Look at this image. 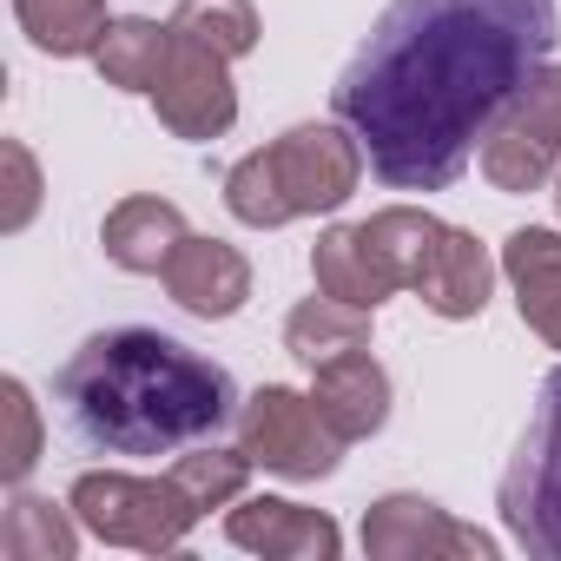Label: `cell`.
Instances as JSON below:
<instances>
[{
  "label": "cell",
  "instance_id": "obj_24",
  "mask_svg": "<svg viewBox=\"0 0 561 561\" xmlns=\"http://www.w3.org/2000/svg\"><path fill=\"white\" fill-rule=\"evenodd\" d=\"M0 165H8V205H0V231H27L41 211V165L21 139H0Z\"/></svg>",
  "mask_w": 561,
  "mask_h": 561
},
{
  "label": "cell",
  "instance_id": "obj_4",
  "mask_svg": "<svg viewBox=\"0 0 561 561\" xmlns=\"http://www.w3.org/2000/svg\"><path fill=\"white\" fill-rule=\"evenodd\" d=\"M495 508H502V528L522 554L561 561V364L541 377L535 416L502 469Z\"/></svg>",
  "mask_w": 561,
  "mask_h": 561
},
{
  "label": "cell",
  "instance_id": "obj_3",
  "mask_svg": "<svg viewBox=\"0 0 561 561\" xmlns=\"http://www.w3.org/2000/svg\"><path fill=\"white\" fill-rule=\"evenodd\" d=\"M364 165H370L364 139L344 119H311V126H291L271 146L244 152L225 172V211L251 231H277L311 211H337L364 185Z\"/></svg>",
  "mask_w": 561,
  "mask_h": 561
},
{
  "label": "cell",
  "instance_id": "obj_9",
  "mask_svg": "<svg viewBox=\"0 0 561 561\" xmlns=\"http://www.w3.org/2000/svg\"><path fill=\"white\" fill-rule=\"evenodd\" d=\"M364 554L370 561H495V541L482 528L449 522V508H436L430 495H377L364 508Z\"/></svg>",
  "mask_w": 561,
  "mask_h": 561
},
{
  "label": "cell",
  "instance_id": "obj_22",
  "mask_svg": "<svg viewBox=\"0 0 561 561\" xmlns=\"http://www.w3.org/2000/svg\"><path fill=\"white\" fill-rule=\"evenodd\" d=\"M172 27H179L185 41H198V47L225 54V60H244V54L257 47V34H264L251 0H179Z\"/></svg>",
  "mask_w": 561,
  "mask_h": 561
},
{
  "label": "cell",
  "instance_id": "obj_23",
  "mask_svg": "<svg viewBox=\"0 0 561 561\" xmlns=\"http://www.w3.org/2000/svg\"><path fill=\"white\" fill-rule=\"evenodd\" d=\"M0 423H8V436H0V476L8 482H27L41 449H47V423H41V403L21 377L0 383Z\"/></svg>",
  "mask_w": 561,
  "mask_h": 561
},
{
  "label": "cell",
  "instance_id": "obj_21",
  "mask_svg": "<svg viewBox=\"0 0 561 561\" xmlns=\"http://www.w3.org/2000/svg\"><path fill=\"white\" fill-rule=\"evenodd\" d=\"M251 456L244 449H218V443H192V449H179V462H172V482L198 502V515H211V508H231L238 495H244V482H251Z\"/></svg>",
  "mask_w": 561,
  "mask_h": 561
},
{
  "label": "cell",
  "instance_id": "obj_18",
  "mask_svg": "<svg viewBox=\"0 0 561 561\" xmlns=\"http://www.w3.org/2000/svg\"><path fill=\"white\" fill-rule=\"evenodd\" d=\"M285 351H291L305 370H318V364H331V357H344V351H370V311L318 291V298H305V305L285 318Z\"/></svg>",
  "mask_w": 561,
  "mask_h": 561
},
{
  "label": "cell",
  "instance_id": "obj_8",
  "mask_svg": "<svg viewBox=\"0 0 561 561\" xmlns=\"http://www.w3.org/2000/svg\"><path fill=\"white\" fill-rule=\"evenodd\" d=\"M152 106H159V126H165L172 139H192V146L225 139L231 119H238L231 60L211 54V47H198V41H185V34L172 27V54H165V67H159Z\"/></svg>",
  "mask_w": 561,
  "mask_h": 561
},
{
  "label": "cell",
  "instance_id": "obj_5",
  "mask_svg": "<svg viewBox=\"0 0 561 561\" xmlns=\"http://www.w3.org/2000/svg\"><path fill=\"white\" fill-rule=\"evenodd\" d=\"M67 502H73V515H80L87 535H100V541H113V548H139V554H165V548H179V541L205 522L198 502L172 482V469H165V476L87 469Z\"/></svg>",
  "mask_w": 561,
  "mask_h": 561
},
{
  "label": "cell",
  "instance_id": "obj_7",
  "mask_svg": "<svg viewBox=\"0 0 561 561\" xmlns=\"http://www.w3.org/2000/svg\"><path fill=\"white\" fill-rule=\"evenodd\" d=\"M561 172V67L548 60L482 139V179L495 192H541Z\"/></svg>",
  "mask_w": 561,
  "mask_h": 561
},
{
  "label": "cell",
  "instance_id": "obj_1",
  "mask_svg": "<svg viewBox=\"0 0 561 561\" xmlns=\"http://www.w3.org/2000/svg\"><path fill=\"white\" fill-rule=\"evenodd\" d=\"M554 41V0H390L331 106L390 192H449Z\"/></svg>",
  "mask_w": 561,
  "mask_h": 561
},
{
  "label": "cell",
  "instance_id": "obj_16",
  "mask_svg": "<svg viewBox=\"0 0 561 561\" xmlns=\"http://www.w3.org/2000/svg\"><path fill=\"white\" fill-rule=\"evenodd\" d=\"M185 238H192V231H185V211H179L172 198H159V192L119 198V205L106 211V225H100L106 257H113L119 271H133V277H159Z\"/></svg>",
  "mask_w": 561,
  "mask_h": 561
},
{
  "label": "cell",
  "instance_id": "obj_2",
  "mask_svg": "<svg viewBox=\"0 0 561 561\" xmlns=\"http://www.w3.org/2000/svg\"><path fill=\"white\" fill-rule=\"evenodd\" d=\"M54 397L73 436L100 456H179L192 443H211L225 423H238L244 403L225 364L146 324L87 337L60 364Z\"/></svg>",
  "mask_w": 561,
  "mask_h": 561
},
{
  "label": "cell",
  "instance_id": "obj_13",
  "mask_svg": "<svg viewBox=\"0 0 561 561\" xmlns=\"http://www.w3.org/2000/svg\"><path fill=\"white\" fill-rule=\"evenodd\" d=\"M502 277L515 291V311L522 324L561 351V231L554 225H522L502 238Z\"/></svg>",
  "mask_w": 561,
  "mask_h": 561
},
{
  "label": "cell",
  "instance_id": "obj_10",
  "mask_svg": "<svg viewBox=\"0 0 561 561\" xmlns=\"http://www.w3.org/2000/svg\"><path fill=\"white\" fill-rule=\"evenodd\" d=\"M225 541L264 561H337L344 528L324 508H305L285 495H238L225 508Z\"/></svg>",
  "mask_w": 561,
  "mask_h": 561
},
{
  "label": "cell",
  "instance_id": "obj_12",
  "mask_svg": "<svg viewBox=\"0 0 561 561\" xmlns=\"http://www.w3.org/2000/svg\"><path fill=\"white\" fill-rule=\"evenodd\" d=\"M410 291H416L436 318L469 324V318H482V311H489V291H495V257H489V244H482L476 231L443 225Z\"/></svg>",
  "mask_w": 561,
  "mask_h": 561
},
{
  "label": "cell",
  "instance_id": "obj_15",
  "mask_svg": "<svg viewBox=\"0 0 561 561\" xmlns=\"http://www.w3.org/2000/svg\"><path fill=\"white\" fill-rule=\"evenodd\" d=\"M311 403L324 410V423L344 443H364L390 423V377L370 351H344V357L311 370Z\"/></svg>",
  "mask_w": 561,
  "mask_h": 561
},
{
  "label": "cell",
  "instance_id": "obj_20",
  "mask_svg": "<svg viewBox=\"0 0 561 561\" xmlns=\"http://www.w3.org/2000/svg\"><path fill=\"white\" fill-rule=\"evenodd\" d=\"M14 21H21V34H27L41 54H54V60L93 54V47L106 41V27H113L106 0H14Z\"/></svg>",
  "mask_w": 561,
  "mask_h": 561
},
{
  "label": "cell",
  "instance_id": "obj_19",
  "mask_svg": "<svg viewBox=\"0 0 561 561\" xmlns=\"http://www.w3.org/2000/svg\"><path fill=\"white\" fill-rule=\"evenodd\" d=\"M165 54H172V21L159 27V21H146V14H126V21H113L106 41L93 47V67H100V80L119 87V93H152Z\"/></svg>",
  "mask_w": 561,
  "mask_h": 561
},
{
  "label": "cell",
  "instance_id": "obj_25",
  "mask_svg": "<svg viewBox=\"0 0 561 561\" xmlns=\"http://www.w3.org/2000/svg\"><path fill=\"white\" fill-rule=\"evenodd\" d=\"M554 205H561V179H554Z\"/></svg>",
  "mask_w": 561,
  "mask_h": 561
},
{
  "label": "cell",
  "instance_id": "obj_14",
  "mask_svg": "<svg viewBox=\"0 0 561 561\" xmlns=\"http://www.w3.org/2000/svg\"><path fill=\"white\" fill-rule=\"evenodd\" d=\"M311 277H318L324 298H344V305H364V311H377L383 298L403 291V271L370 238V225H331L311 244Z\"/></svg>",
  "mask_w": 561,
  "mask_h": 561
},
{
  "label": "cell",
  "instance_id": "obj_11",
  "mask_svg": "<svg viewBox=\"0 0 561 561\" xmlns=\"http://www.w3.org/2000/svg\"><path fill=\"white\" fill-rule=\"evenodd\" d=\"M159 277H165L172 305L192 311V318H205V324L238 318L244 298H251V257H244L238 244H225V238H198V231L172 251V264H165Z\"/></svg>",
  "mask_w": 561,
  "mask_h": 561
},
{
  "label": "cell",
  "instance_id": "obj_6",
  "mask_svg": "<svg viewBox=\"0 0 561 561\" xmlns=\"http://www.w3.org/2000/svg\"><path fill=\"white\" fill-rule=\"evenodd\" d=\"M238 449L285 482H324V476H337L344 436L324 423V410L305 390L264 383L238 403Z\"/></svg>",
  "mask_w": 561,
  "mask_h": 561
},
{
  "label": "cell",
  "instance_id": "obj_17",
  "mask_svg": "<svg viewBox=\"0 0 561 561\" xmlns=\"http://www.w3.org/2000/svg\"><path fill=\"white\" fill-rule=\"evenodd\" d=\"M0 554H8V561H73L80 554V515H73V502L27 495L14 482V502H8V515H0Z\"/></svg>",
  "mask_w": 561,
  "mask_h": 561
}]
</instances>
